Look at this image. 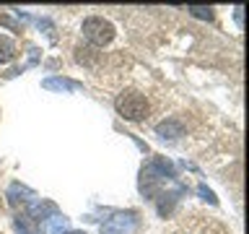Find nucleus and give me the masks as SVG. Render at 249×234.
<instances>
[{
    "label": "nucleus",
    "instance_id": "nucleus-2",
    "mask_svg": "<svg viewBox=\"0 0 249 234\" xmlns=\"http://www.w3.org/2000/svg\"><path fill=\"white\" fill-rule=\"evenodd\" d=\"M83 37L89 39L91 44L104 47L114 39V26L107 19H99V16H91V19L83 21Z\"/></svg>",
    "mask_w": 249,
    "mask_h": 234
},
{
    "label": "nucleus",
    "instance_id": "nucleus-8",
    "mask_svg": "<svg viewBox=\"0 0 249 234\" xmlns=\"http://www.w3.org/2000/svg\"><path fill=\"white\" fill-rule=\"evenodd\" d=\"M70 234H81V232H70Z\"/></svg>",
    "mask_w": 249,
    "mask_h": 234
},
{
    "label": "nucleus",
    "instance_id": "nucleus-7",
    "mask_svg": "<svg viewBox=\"0 0 249 234\" xmlns=\"http://www.w3.org/2000/svg\"><path fill=\"white\" fill-rule=\"evenodd\" d=\"M190 11H192V16H197V19H210V16H213L210 8H202V5H192Z\"/></svg>",
    "mask_w": 249,
    "mask_h": 234
},
{
    "label": "nucleus",
    "instance_id": "nucleus-1",
    "mask_svg": "<svg viewBox=\"0 0 249 234\" xmlns=\"http://www.w3.org/2000/svg\"><path fill=\"white\" fill-rule=\"evenodd\" d=\"M117 112H120L124 120H145L148 117V99L138 91H124L117 97Z\"/></svg>",
    "mask_w": 249,
    "mask_h": 234
},
{
    "label": "nucleus",
    "instance_id": "nucleus-5",
    "mask_svg": "<svg viewBox=\"0 0 249 234\" xmlns=\"http://www.w3.org/2000/svg\"><path fill=\"white\" fill-rule=\"evenodd\" d=\"M16 58V44L8 37H0V62H8Z\"/></svg>",
    "mask_w": 249,
    "mask_h": 234
},
{
    "label": "nucleus",
    "instance_id": "nucleus-3",
    "mask_svg": "<svg viewBox=\"0 0 249 234\" xmlns=\"http://www.w3.org/2000/svg\"><path fill=\"white\" fill-rule=\"evenodd\" d=\"M135 229V216L127 214V216H114L101 226V234H130Z\"/></svg>",
    "mask_w": 249,
    "mask_h": 234
},
{
    "label": "nucleus",
    "instance_id": "nucleus-4",
    "mask_svg": "<svg viewBox=\"0 0 249 234\" xmlns=\"http://www.w3.org/2000/svg\"><path fill=\"white\" fill-rule=\"evenodd\" d=\"M159 136H161V138H177V136H182V125L174 122V120L161 122V125H159Z\"/></svg>",
    "mask_w": 249,
    "mask_h": 234
},
{
    "label": "nucleus",
    "instance_id": "nucleus-6",
    "mask_svg": "<svg viewBox=\"0 0 249 234\" xmlns=\"http://www.w3.org/2000/svg\"><path fill=\"white\" fill-rule=\"evenodd\" d=\"M44 89H78L75 81H68V78H50V81H44Z\"/></svg>",
    "mask_w": 249,
    "mask_h": 234
}]
</instances>
